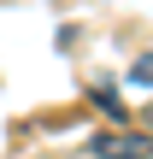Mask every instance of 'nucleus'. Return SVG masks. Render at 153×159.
I'll return each mask as SVG.
<instances>
[{"label": "nucleus", "instance_id": "obj_1", "mask_svg": "<svg viewBox=\"0 0 153 159\" xmlns=\"http://www.w3.org/2000/svg\"><path fill=\"white\" fill-rule=\"evenodd\" d=\"M88 159H153V136H106Z\"/></svg>", "mask_w": 153, "mask_h": 159}]
</instances>
